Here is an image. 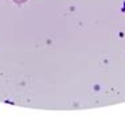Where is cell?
Masks as SVG:
<instances>
[{"label":"cell","instance_id":"1","mask_svg":"<svg viewBox=\"0 0 125 125\" xmlns=\"http://www.w3.org/2000/svg\"><path fill=\"white\" fill-rule=\"evenodd\" d=\"M15 3H16V4H23V3H25L27 0H13Z\"/></svg>","mask_w":125,"mask_h":125}]
</instances>
